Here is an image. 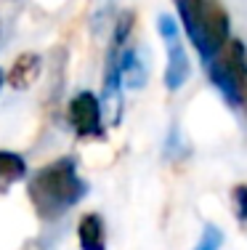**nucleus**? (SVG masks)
<instances>
[{
	"label": "nucleus",
	"instance_id": "1",
	"mask_svg": "<svg viewBox=\"0 0 247 250\" xmlns=\"http://www.w3.org/2000/svg\"><path fill=\"white\" fill-rule=\"evenodd\" d=\"M88 184L77 173V163L72 157H58L54 163L43 165L27 187V197L32 202L35 213L43 221H56L69 208H75L85 197Z\"/></svg>",
	"mask_w": 247,
	"mask_h": 250
},
{
	"label": "nucleus",
	"instance_id": "2",
	"mask_svg": "<svg viewBox=\"0 0 247 250\" xmlns=\"http://www.w3.org/2000/svg\"><path fill=\"white\" fill-rule=\"evenodd\" d=\"M210 80L231 106H239L247 96V48L242 40H228L210 62Z\"/></svg>",
	"mask_w": 247,
	"mask_h": 250
},
{
	"label": "nucleus",
	"instance_id": "3",
	"mask_svg": "<svg viewBox=\"0 0 247 250\" xmlns=\"http://www.w3.org/2000/svg\"><path fill=\"white\" fill-rule=\"evenodd\" d=\"M157 32H160L162 43H165V51H168V64H165V88L168 91H181L186 85L191 75V64H189V56H186V48H184V40H181V29H178V21L173 16L162 14L157 19Z\"/></svg>",
	"mask_w": 247,
	"mask_h": 250
},
{
	"label": "nucleus",
	"instance_id": "4",
	"mask_svg": "<svg viewBox=\"0 0 247 250\" xmlns=\"http://www.w3.org/2000/svg\"><path fill=\"white\" fill-rule=\"evenodd\" d=\"M69 123H72L75 133L82 139H101L104 136V104L96 93L80 91L77 96L69 101Z\"/></svg>",
	"mask_w": 247,
	"mask_h": 250
},
{
	"label": "nucleus",
	"instance_id": "5",
	"mask_svg": "<svg viewBox=\"0 0 247 250\" xmlns=\"http://www.w3.org/2000/svg\"><path fill=\"white\" fill-rule=\"evenodd\" d=\"M40 69H43V59L38 53H32V51L21 53V56H16V62L8 69V85L14 91H27L29 85L38 83Z\"/></svg>",
	"mask_w": 247,
	"mask_h": 250
},
{
	"label": "nucleus",
	"instance_id": "6",
	"mask_svg": "<svg viewBox=\"0 0 247 250\" xmlns=\"http://www.w3.org/2000/svg\"><path fill=\"white\" fill-rule=\"evenodd\" d=\"M77 242L82 250H107V231L98 213H85L77 224Z\"/></svg>",
	"mask_w": 247,
	"mask_h": 250
},
{
	"label": "nucleus",
	"instance_id": "7",
	"mask_svg": "<svg viewBox=\"0 0 247 250\" xmlns=\"http://www.w3.org/2000/svg\"><path fill=\"white\" fill-rule=\"evenodd\" d=\"M27 176V163L21 154L0 149V194L8 192L14 184H19Z\"/></svg>",
	"mask_w": 247,
	"mask_h": 250
},
{
	"label": "nucleus",
	"instance_id": "8",
	"mask_svg": "<svg viewBox=\"0 0 247 250\" xmlns=\"http://www.w3.org/2000/svg\"><path fill=\"white\" fill-rule=\"evenodd\" d=\"M221 245H223V231L218 226L208 224L205 231L199 234V242L194 245V250H221Z\"/></svg>",
	"mask_w": 247,
	"mask_h": 250
},
{
	"label": "nucleus",
	"instance_id": "9",
	"mask_svg": "<svg viewBox=\"0 0 247 250\" xmlns=\"http://www.w3.org/2000/svg\"><path fill=\"white\" fill-rule=\"evenodd\" d=\"M231 208H234V218L239 224H247V184H237L231 192Z\"/></svg>",
	"mask_w": 247,
	"mask_h": 250
},
{
	"label": "nucleus",
	"instance_id": "10",
	"mask_svg": "<svg viewBox=\"0 0 247 250\" xmlns=\"http://www.w3.org/2000/svg\"><path fill=\"white\" fill-rule=\"evenodd\" d=\"M0 85H3V72H0Z\"/></svg>",
	"mask_w": 247,
	"mask_h": 250
}]
</instances>
